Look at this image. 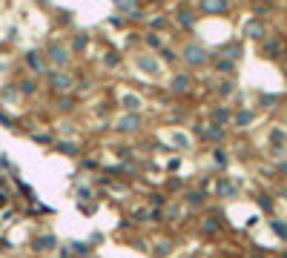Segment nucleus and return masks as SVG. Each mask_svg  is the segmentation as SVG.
<instances>
[{
	"label": "nucleus",
	"instance_id": "1",
	"mask_svg": "<svg viewBox=\"0 0 287 258\" xmlns=\"http://www.w3.org/2000/svg\"><path fill=\"white\" fill-rule=\"evenodd\" d=\"M147 129H150L147 112H115L109 118V132L118 138H141Z\"/></svg>",
	"mask_w": 287,
	"mask_h": 258
},
{
	"label": "nucleus",
	"instance_id": "2",
	"mask_svg": "<svg viewBox=\"0 0 287 258\" xmlns=\"http://www.w3.org/2000/svg\"><path fill=\"white\" fill-rule=\"evenodd\" d=\"M40 52H43L49 69H75V55L69 49L66 37H46Z\"/></svg>",
	"mask_w": 287,
	"mask_h": 258
},
{
	"label": "nucleus",
	"instance_id": "3",
	"mask_svg": "<svg viewBox=\"0 0 287 258\" xmlns=\"http://www.w3.org/2000/svg\"><path fill=\"white\" fill-rule=\"evenodd\" d=\"M178 57H181V63H184V69H190V72H195V69L210 66V60H213V52L207 49V46H204L201 40L190 37V40H184V43L178 46Z\"/></svg>",
	"mask_w": 287,
	"mask_h": 258
},
{
	"label": "nucleus",
	"instance_id": "4",
	"mask_svg": "<svg viewBox=\"0 0 287 258\" xmlns=\"http://www.w3.org/2000/svg\"><path fill=\"white\" fill-rule=\"evenodd\" d=\"M40 84H43V92H49V95H66V92H75L78 78L72 69H46Z\"/></svg>",
	"mask_w": 287,
	"mask_h": 258
},
{
	"label": "nucleus",
	"instance_id": "5",
	"mask_svg": "<svg viewBox=\"0 0 287 258\" xmlns=\"http://www.w3.org/2000/svg\"><path fill=\"white\" fill-rule=\"evenodd\" d=\"M132 66H135V72L147 75L152 81H158V78L164 75V63L158 60V55H155V52H147V49L132 52Z\"/></svg>",
	"mask_w": 287,
	"mask_h": 258
},
{
	"label": "nucleus",
	"instance_id": "6",
	"mask_svg": "<svg viewBox=\"0 0 287 258\" xmlns=\"http://www.w3.org/2000/svg\"><path fill=\"white\" fill-rule=\"evenodd\" d=\"M167 89L172 98H187L192 89H195V75L190 72V69H175L172 75H169V81H167Z\"/></svg>",
	"mask_w": 287,
	"mask_h": 258
},
{
	"label": "nucleus",
	"instance_id": "7",
	"mask_svg": "<svg viewBox=\"0 0 287 258\" xmlns=\"http://www.w3.org/2000/svg\"><path fill=\"white\" fill-rule=\"evenodd\" d=\"M112 103L118 112H147V98L135 89H118L112 95Z\"/></svg>",
	"mask_w": 287,
	"mask_h": 258
},
{
	"label": "nucleus",
	"instance_id": "8",
	"mask_svg": "<svg viewBox=\"0 0 287 258\" xmlns=\"http://www.w3.org/2000/svg\"><path fill=\"white\" fill-rule=\"evenodd\" d=\"M178 201L184 204L187 212H201V209L210 206V189L198 187V184H195V187H190V184H187V189L178 195Z\"/></svg>",
	"mask_w": 287,
	"mask_h": 258
},
{
	"label": "nucleus",
	"instance_id": "9",
	"mask_svg": "<svg viewBox=\"0 0 287 258\" xmlns=\"http://www.w3.org/2000/svg\"><path fill=\"white\" fill-rule=\"evenodd\" d=\"M192 138H198L204 143H210V146H221L224 141H227V129L219 126V123H192Z\"/></svg>",
	"mask_w": 287,
	"mask_h": 258
},
{
	"label": "nucleus",
	"instance_id": "10",
	"mask_svg": "<svg viewBox=\"0 0 287 258\" xmlns=\"http://www.w3.org/2000/svg\"><path fill=\"white\" fill-rule=\"evenodd\" d=\"M20 69L29 72V75H34V78H43V75H46L49 63H46V57H43L40 46H37V49H26L23 55H20Z\"/></svg>",
	"mask_w": 287,
	"mask_h": 258
},
{
	"label": "nucleus",
	"instance_id": "11",
	"mask_svg": "<svg viewBox=\"0 0 287 258\" xmlns=\"http://www.w3.org/2000/svg\"><path fill=\"white\" fill-rule=\"evenodd\" d=\"M12 84L17 86V92H20V98H23V101H34V98L43 92L40 78H34V75H29V72H20Z\"/></svg>",
	"mask_w": 287,
	"mask_h": 258
},
{
	"label": "nucleus",
	"instance_id": "12",
	"mask_svg": "<svg viewBox=\"0 0 287 258\" xmlns=\"http://www.w3.org/2000/svg\"><path fill=\"white\" fill-rule=\"evenodd\" d=\"M58 235L55 232H49V229H40V232H34L32 238H29V250H32L34 256H49V253H55L58 250Z\"/></svg>",
	"mask_w": 287,
	"mask_h": 258
},
{
	"label": "nucleus",
	"instance_id": "13",
	"mask_svg": "<svg viewBox=\"0 0 287 258\" xmlns=\"http://www.w3.org/2000/svg\"><path fill=\"white\" fill-rule=\"evenodd\" d=\"M49 98H52L55 115H61V118H72V115L81 109V98H78L75 92H66V95H49Z\"/></svg>",
	"mask_w": 287,
	"mask_h": 258
},
{
	"label": "nucleus",
	"instance_id": "14",
	"mask_svg": "<svg viewBox=\"0 0 287 258\" xmlns=\"http://www.w3.org/2000/svg\"><path fill=\"white\" fill-rule=\"evenodd\" d=\"M169 17H172V23H175L181 32H195V23H198V17L201 15H198V9H192L190 3H181Z\"/></svg>",
	"mask_w": 287,
	"mask_h": 258
},
{
	"label": "nucleus",
	"instance_id": "15",
	"mask_svg": "<svg viewBox=\"0 0 287 258\" xmlns=\"http://www.w3.org/2000/svg\"><path fill=\"white\" fill-rule=\"evenodd\" d=\"M52 152L64 155V158H72V161H78V158L86 152V146L78 141V138H58V141L52 143Z\"/></svg>",
	"mask_w": 287,
	"mask_h": 258
},
{
	"label": "nucleus",
	"instance_id": "16",
	"mask_svg": "<svg viewBox=\"0 0 287 258\" xmlns=\"http://www.w3.org/2000/svg\"><path fill=\"white\" fill-rule=\"evenodd\" d=\"M92 40H95V37L89 32H84V29H72L69 37H66V43H69V49H72L75 57H84L86 52H89V46H92Z\"/></svg>",
	"mask_w": 287,
	"mask_h": 258
},
{
	"label": "nucleus",
	"instance_id": "17",
	"mask_svg": "<svg viewBox=\"0 0 287 258\" xmlns=\"http://www.w3.org/2000/svg\"><path fill=\"white\" fill-rule=\"evenodd\" d=\"M172 253H175V238L172 235H155L150 241L147 258H169Z\"/></svg>",
	"mask_w": 287,
	"mask_h": 258
},
{
	"label": "nucleus",
	"instance_id": "18",
	"mask_svg": "<svg viewBox=\"0 0 287 258\" xmlns=\"http://www.w3.org/2000/svg\"><path fill=\"white\" fill-rule=\"evenodd\" d=\"M26 138L32 143H37V146H43V149H52V143L58 141V132L49 129V126H29L26 129Z\"/></svg>",
	"mask_w": 287,
	"mask_h": 258
},
{
	"label": "nucleus",
	"instance_id": "19",
	"mask_svg": "<svg viewBox=\"0 0 287 258\" xmlns=\"http://www.w3.org/2000/svg\"><path fill=\"white\" fill-rule=\"evenodd\" d=\"M169 26H172V17H169L167 9H155V12H150L147 15V20H144V29H150V32H167Z\"/></svg>",
	"mask_w": 287,
	"mask_h": 258
},
{
	"label": "nucleus",
	"instance_id": "20",
	"mask_svg": "<svg viewBox=\"0 0 287 258\" xmlns=\"http://www.w3.org/2000/svg\"><path fill=\"white\" fill-rule=\"evenodd\" d=\"M195 229H198V235H201V238H219L221 229H224V221L219 218V212H213V215H204Z\"/></svg>",
	"mask_w": 287,
	"mask_h": 258
},
{
	"label": "nucleus",
	"instance_id": "21",
	"mask_svg": "<svg viewBox=\"0 0 287 258\" xmlns=\"http://www.w3.org/2000/svg\"><path fill=\"white\" fill-rule=\"evenodd\" d=\"M213 195L221 198V201H233V198H238V187L233 184L230 175H219L216 184H213Z\"/></svg>",
	"mask_w": 287,
	"mask_h": 258
},
{
	"label": "nucleus",
	"instance_id": "22",
	"mask_svg": "<svg viewBox=\"0 0 287 258\" xmlns=\"http://www.w3.org/2000/svg\"><path fill=\"white\" fill-rule=\"evenodd\" d=\"M167 143L172 146V152H190L192 149V135L190 132H184V129H178V126H172L167 132Z\"/></svg>",
	"mask_w": 287,
	"mask_h": 258
},
{
	"label": "nucleus",
	"instance_id": "23",
	"mask_svg": "<svg viewBox=\"0 0 287 258\" xmlns=\"http://www.w3.org/2000/svg\"><path fill=\"white\" fill-rule=\"evenodd\" d=\"M167 40H164V34L161 32H150V29H141V49L147 52H158L164 46Z\"/></svg>",
	"mask_w": 287,
	"mask_h": 258
},
{
	"label": "nucleus",
	"instance_id": "24",
	"mask_svg": "<svg viewBox=\"0 0 287 258\" xmlns=\"http://www.w3.org/2000/svg\"><path fill=\"white\" fill-rule=\"evenodd\" d=\"M109 152L115 155L118 161H132V158H138V155H141L135 143H124V141H115V143L109 146Z\"/></svg>",
	"mask_w": 287,
	"mask_h": 258
},
{
	"label": "nucleus",
	"instance_id": "25",
	"mask_svg": "<svg viewBox=\"0 0 287 258\" xmlns=\"http://www.w3.org/2000/svg\"><path fill=\"white\" fill-rule=\"evenodd\" d=\"M230 0H198V15H224Z\"/></svg>",
	"mask_w": 287,
	"mask_h": 258
},
{
	"label": "nucleus",
	"instance_id": "26",
	"mask_svg": "<svg viewBox=\"0 0 287 258\" xmlns=\"http://www.w3.org/2000/svg\"><path fill=\"white\" fill-rule=\"evenodd\" d=\"M207 120L210 123H219V126H227L230 120H233V109H227V106H210L207 109Z\"/></svg>",
	"mask_w": 287,
	"mask_h": 258
},
{
	"label": "nucleus",
	"instance_id": "27",
	"mask_svg": "<svg viewBox=\"0 0 287 258\" xmlns=\"http://www.w3.org/2000/svg\"><path fill=\"white\" fill-rule=\"evenodd\" d=\"M161 189L167 192L169 198H175V195H181L187 189V181L181 178V175H164V184H161Z\"/></svg>",
	"mask_w": 287,
	"mask_h": 258
},
{
	"label": "nucleus",
	"instance_id": "28",
	"mask_svg": "<svg viewBox=\"0 0 287 258\" xmlns=\"http://www.w3.org/2000/svg\"><path fill=\"white\" fill-rule=\"evenodd\" d=\"M101 60H103V66L109 69V72H121V69H124V63H127L124 52H118V49H106L101 55Z\"/></svg>",
	"mask_w": 287,
	"mask_h": 258
},
{
	"label": "nucleus",
	"instance_id": "29",
	"mask_svg": "<svg viewBox=\"0 0 287 258\" xmlns=\"http://www.w3.org/2000/svg\"><path fill=\"white\" fill-rule=\"evenodd\" d=\"M210 66L216 69L219 75H224V78H230V75L236 72V60H233V57H224V55H213Z\"/></svg>",
	"mask_w": 287,
	"mask_h": 258
},
{
	"label": "nucleus",
	"instance_id": "30",
	"mask_svg": "<svg viewBox=\"0 0 287 258\" xmlns=\"http://www.w3.org/2000/svg\"><path fill=\"white\" fill-rule=\"evenodd\" d=\"M144 201H147V206H161V209H164L172 198H169L161 187H155V189H147V192H144Z\"/></svg>",
	"mask_w": 287,
	"mask_h": 258
},
{
	"label": "nucleus",
	"instance_id": "31",
	"mask_svg": "<svg viewBox=\"0 0 287 258\" xmlns=\"http://www.w3.org/2000/svg\"><path fill=\"white\" fill-rule=\"evenodd\" d=\"M0 126H3V129H12V132H23L20 118H15V115L9 112V106H3V103H0Z\"/></svg>",
	"mask_w": 287,
	"mask_h": 258
},
{
	"label": "nucleus",
	"instance_id": "32",
	"mask_svg": "<svg viewBox=\"0 0 287 258\" xmlns=\"http://www.w3.org/2000/svg\"><path fill=\"white\" fill-rule=\"evenodd\" d=\"M155 55H158V60H161L164 66H178V63H181V57H178V49H175V46H169V43H164V46L155 52Z\"/></svg>",
	"mask_w": 287,
	"mask_h": 258
},
{
	"label": "nucleus",
	"instance_id": "33",
	"mask_svg": "<svg viewBox=\"0 0 287 258\" xmlns=\"http://www.w3.org/2000/svg\"><path fill=\"white\" fill-rule=\"evenodd\" d=\"M17 101H23L20 92H17V86L12 84V81H6V84L0 86V103H3V106H12V103H17Z\"/></svg>",
	"mask_w": 287,
	"mask_h": 258
},
{
	"label": "nucleus",
	"instance_id": "34",
	"mask_svg": "<svg viewBox=\"0 0 287 258\" xmlns=\"http://www.w3.org/2000/svg\"><path fill=\"white\" fill-rule=\"evenodd\" d=\"M210 158H213V167H216L219 172H224L227 167H230V155H227L224 146H213V149H210Z\"/></svg>",
	"mask_w": 287,
	"mask_h": 258
},
{
	"label": "nucleus",
	"instance_id": "35",
	"mask_svg": "<svg viewBox=\"0 0 287 258\" xmlns=\"http://www.w3.org/2000/svg\"><path fill=\"white\" fill-rule=\"evenodd\" d=\"M253 120H255V112H253V109H247V106H241V109L233 112V120H230V123H236V126L244 129V126H250Z\"/></svg>",
	"mask_w": 287,
	"mask_h": 258
},
{
	"label": "nucleus",
	"instance_id": "36",
	"mask_svg": "<svg viewBox=\"0 0 287 258\" xmlns=\"http://www.w3.org/2000/svg\"><path fill=\"white\" fill-rule=\"evenodd\" d=\"M244 37H250V40H261L264 37V23L261 20H247V26H244Z\"/></svg>",
	"mask_w": 287,
	"mask_h": 258
},
{
	"label": "nucleus",
	"instance_id": "37",
	"mask_svg": "<svg viewBox=\"0 0 287 258\" xmlns=\"http://www.w3.org/2000/svg\"><path fill=\"white\" fill-rule=\"evenodd\" d=\"M55 132H58V138H75L78 135V123L72 118H64L58 126H55Z\"/></svg>",
	"mask_w": 287,
	"mask_h": 258
},
{
	"label": "nucleus",
	"instance_id": "38",
	"mask_svg": "<svg viewBox=\"0 0 287 258\" xmlns=\"http://www.w3.org/2000/svg\"><path fill=\"white\" fill-rule=\"evenodd\" d=\"M106 26H112V29H132V26H129V20L121 15V12H115V15L106 17Z\"/></svg>",
	"mask_w": 287,
	"mask_h": 258
},
{
	"label": "nucleus",
	"instance_id": "39",
	"mask_svg": "<svg viewBox=\"0 0 287 258\" xmlns=\"http://www.w3.org/2000/svg\"><path fill=\"white\" fill-rule=\"evenodd\" d=\"M216 92H219V98H230V95L236 92V84H233L230 78H221L219 86H216Z\"/></svg>",
	"mask_w": 287,
	"mask_h": 258
},
{
	"label": "nucleus",
	"instance_id": "40",
	"mask_svg": "<svg viewBox=\"0 0 287 258\" xmlns=\"http://www.w3.org/2000/svg\"><path fill=\"white\" fill-rule=\"evenodd\" d=\"M181 164H184V161H181V155H175V158L164 161V167H161V170H164V175H175V172L181 170Z\"/></svg>",
	"mask_w": 287,
	"mask_h": 258
},
{
	"label": "nucleus",
	"instance_id": "41",
	"mask_svg": "<svg viewBox=\"0 0 287 258\" xmlns=\"http://www.w3.org/2000/svg\"><path fill=\"white\" fill-rule=\"evenodd\" d=\"M147 224H152V227H164V209H161V206H150V221Z\"/></svg>",
	"mask_w": 287,
	"mask_h": 258
},
{
	"label": "nucleus",
	"instance_id": "42",
	"mask_svg": "<svg viewBox=\"0 0 287 258\" xmlns=\"http://www.w3.org/2000/svg\"><path fill=\"white\" fill-rule=\"evenodd\" d=\"M255 204L261 206L264 212H273V198L267 195V192H258V195H255Z\"/></svg>",
	"mask_w": 287,
	"mask_h": 258
},
{
	"label": "nucleus",
	"instance_id": "43",
	"mask_svg": "<svg viewBox=\"0 0 287 258\" xmlns=\"http://www.w3.org/2000/svg\"><path fill=\"white\" fill-rule=\"evenodd\" d=\"M270 227H273V232H276L279 238H287V224H285V221H279V218H273V221H270Z\"/></svg>",
	"mask_w": 287,
	"mask_h": 258
},
{
	"label": "nucleus",
	"instance_id": "44",
	"mask_svg": "<svg viewBox=\"0 0 287 258\" xmlns=\"http://www.w3.org/2000/svg\"><path fill=\"white\" fill-rule=\"evenodd\" d=\"M12 170H15V164L9 161V155H6V152H0V175H9Z\"/></svg>",
	"mask_w": 287,
	"mask_h": 258
},
{
	"label": "nucleus",
	"instance_id": "45",
	"mask_svg": "<svg viewBox=\"0 0 287 258\" xmlns=\"http://www.w3.org/2000/svg\"><path fill=\"white\" fill-rule=\"evenodd\" d=\"M55 20H58V23H64V26H72V20H75V17L69 15L66 9H58V17H55Z\"/></svg>",
	"mask_w": 287,
	"mask_h": 258
},
{
	"label": "nucleus",
	"instance_id": "46",
	"mask_svg": "<svg viewBox=\"0 0 287 258\" xmlns=\"http://www.w3.org/2000/svg\"><path fill=\"white\" fill-rule=\"evenodd\" d=\"M55 253H58V258H75V256H72V250H69V244H66V241H61Z\"/></svg>",
	"mask_w": 287,
	"mask_h": 258
},
{
	"label": "nucleus",
	"instance_id": "47",
	"mask_svg": "<svg viewBox=\"0 0 287 258\" xmlns=\"http://www.w3.org/2000/svg\"><path fill=\"white\" fill-rule=\"evenodd\" d=\"M101 241H103V235H101V232H92V235H89V241H86V244H89L92 250H98V247H101Z\"/></svg>",
	"mask_w": 287,
	"mask_h": 258
},
{
	"label": "nucleus",
	"instance_id": "48",
	"mask_svg": "<svg viewBox=\"0 0 287 258\" xmlns=\"http://www.w3.org/2000/svg\"><path fill=\"white\" fill-rule=\"evenodd\" d=\"M164 3H167V0H144V6H147V9H164Z\"/></svg>",
	"mask_w": 287,
	"mask_h": 258
},
{
	"label": "nucleus",
	"instance_id": "49",
	"mask_svg": "<svg viewBox=\"0 0 287 258\" xmlns=\"http://www.w3.org/2000/svg\"><path fill=\"white\" fill-rule=\"evenodd\" d=\"M9 69V60H0V72H6Z\"/></svg>",
	"mask_w": 287,
	"mask_h": 258
},
{
	"label": "nucleus",
	"instance_id": "50",
	"mask_svg": "<svg viewBox=\"0 0 287 258\" xmlns=\"http://www.w3.org/2000/svg\"><path fill=\"white\" fill-rule=\"evenodd\" d=\"M112 3H115V12H118V9L124 6V3H127V0H112Z\"/></svg>",
	"mask_w": 287,
	"mask_h": 258
},
{
	"label": "nucleus",
	"instance_id": "51",
	"mask_svg": "<svg viewBox=\"0 0 287 258\" xmlns=\"http://www.w3.org/2000/svg\"><path fill=\"white\" fill-rule=\"evenodd\" d=\"M216 258H238V256H233V253H221V256H216Z\"/></svg>",
	"mask_w": 287,
	"mask_h": 258
},
{
	"label": "nucleus",
	"instance_id": "52",
	"mask_svg": "<svg viewBox=\"0 0 287 258\" xmlns=\"http://www.w3.org/2000/svg\"><path fill=\"white\" fill-rule=\"evenodd\" d=\"M279 258H287V253H282V256H279Z\"/></svg>",
	"mask_w": 287,
	"mask_h": 258
},
{
	"label": "nucleus",
	"instance_id": "53",
	"mask_svg": "<svg viewBox=\"0 0 287 258\" xmlns=\"http://www.w3.org/2000/svg\"><path fill=\"white\" fill-rule=\"evenodd\" d=\"M285 195H287V189H285Z\"/></svg>",
	"mask_w": 287,
	"mask_h": 258
}]
</instances>
